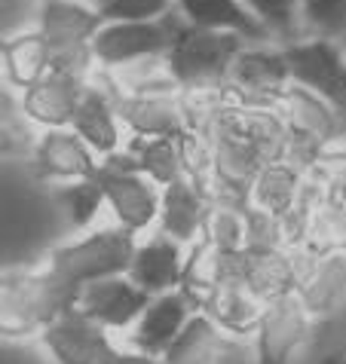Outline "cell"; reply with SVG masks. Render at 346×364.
<instances>
[{"label":"cell","instance_id":"d4e9b609","mask_svg":"<svg viewBox=\"0 0 346 364\" xmlns=\"http://www.w3.org/2000/svg\"><path fill=\"white\" fill-rule=\"evenodd\" d=\"M0 58L6 68V80L16 89H31L37 80H43L53 65H49V49L43 43L40 31H25L0 40Z\"/></svg>","mask_w":346,"mask_h":364},{"label":"cell","instance_id":"ac0fdd59","mask_svg":"<svg viewBox=\"0 0 346 364\" xmlns=\"http://www.w3.org/2000/svg\"><path fill=\"white\" fill-rule=\"evenodd\" d=\"M181 264H184V251L178 242L169 236H154L145 245H135L126 269V279L135 288H141L147 297L166 294L181 285Z\"/></svg>","mask_w":346,"mask_h":364},{"label":"cell","instance_id":"9c48e42d","mask_svg":"<svg viewBox=\"0 0 346 364\" xmlns=\"http://www.w3.org/2000/svg\"><path fill=\"white\" fill-rule=\"evenodd\" d=\"M288 83L307 89L310 95L322 98L331 110L343 114L346 107V68L343 53L334 40H298L279 49Z\"/></svg>","mask_w":346,"mask_h":364},{"label":"cell","instance_id":"f1b7e54d","mask_svg":"<svg viewBox=\"0 0 346 364\" xmlns=\"http://www.w3.org/2000/svg\"><path fill=\"white\" fill-rule=\"evenodd\" d=\"M58 205L65 208V215L70 220V227L83 230L98 218L101 205H105V196H101V187L95 178H80V181H65V187H58Z\"/></svg>","mask_w":346,"mask_h":364},{"label":"cell","instance_id":"9a60e30c","mask_svg":"<svg viewBox=\"0 0 346 364\" xmlns=\"http://www.w3.org/2000/svg\"><path fill=\"white\" fill-rule=\"evenodd\" d=\"M193 312H199V300L190 297L187 291H166L147 300V306L141 309V316L135 318V331H132V346L141 355L159 358L169 349V343L178 337L181 328L187 325V318Z\"/></svg>","mask_w":346,"mask_h":364},{"label":"cell","instance_id":"836d02e7","mask_svg":"<svg viewBox=\"0 0 346 364\" xmlns=\"http://www.w3.org/2000/svg\"><path fill=\"white\" fill-rule=\"evenodd\" d=\"M242 248H282L279 218L254 205H242Z\"/></svg>","mask_w":346,"mask_h":364},{"label":"cell","instance_id":"4316f807","mask_svg":"<svg viewBox=\"0 0 346 364\" xmlns=\"http://www.w3.org/2000/svg\"><path fill=\"white\" fill-rule=\"evenodd\" d=\"M126 154H132L138 171L157 187H169L172 181L184 178L178 144L172 138H138V135H132V141L126 144Z\"/></svg>","mask_w":346,"mask_h":364},{"label":"cell","instance_id":"8992f818","mask_svg":"<svg viewBox=\"0 0 346 364\" xmlns=\"http://www.w3.org/2000/svg\"><path fill=\"white\" fill-rule=\"evenodd\" d=\"M184 25L187 22L178 16L175 6L154 22H110L95 31L89 53H93V62H98L105 70H117L141 58L166 55Z\"/></svg>","mask_w":346,"mask_h":364},{"label":"cell","instance_id":"7a4b0ae2","mask_svg":"<svg viewBox=\"0 0 346 364\" xmlns=\"http://www.w3.org/2000/svg\"><path fill=\"white\" fill-rule=\"evenodd\" d=\"M239 49H246V43L236 34L202 31V28L184 25L172 49L162 55L166 58V74L172 77L178 92L184 95L218 92Z\"/></svg>","mask_w":346,"mask_h":364},{"label":"cell","instance_id":"ffe728a7","mask_svg":"<svg viewBox=\"0 0 346 364\" xmlns=\"http://www.w3.org/2000/svg\"><path fill=\"white\" fill-rule=\"evenodd\" d=\"M98 159L70 129H46L34 147V171L37 178H62L80 181L95 175Z\"/></svg>","mask_w":346,"mask_h":364},{"label":"cell","instance_id":"cb8c5ba5","mask_svg":"<svg viewBox=\"0 0 346 364\" xmlns=\"http://www.w3.org/2000/svg\"><path fill=\"white\" fill-rule=\"evenodd\" d=\"M230 349L227 333H221L202 312H193L181 333L159 355V364H218Z\"/></svg>","mask_w":346,"mask_h":364},{"label":"cell","instance_id":"30bf717a","mask_svg":"<svg viewBox=\"0 0 346 364\" xmlns=\"http://www.w3.org/2000/svg\"><path fill=\"white\" fill-rule=\"evenodd\" d=\"M199 312L227 337H248L258 328L263 303L248 294L239 269V251H221L218 276L206 294L199 297Z\"/></svg>","mask_w":346,"mask_h":364},{"label":"cell","instance_id":"3957f363","mask_svg":"<svg viewBox=\"0 0 346 364\" xmlns=\"http://www.w3.org/2000/svg\"><path fill=\"white\" fill-rule=\"evenodd\" d=\"M285 135H288V150H285V163L294 168L310 171L319 159L331 156V147L343 141V114L331 110L322 98L310 95L307 89L288 86L279 105ZM340 154V150H337Z\"/></svg>","mask_w":346,"mask_h":364},{"label":"cell","instance_id":"5b68a950","mask_svg":"<svg viewBox=\"0 0 346 364\" xmlns=\"http://www.w3.org/2000/svg\"><path fill=\"white\" fill-rule=\"evenodd\" d=\"M101 28L98 13L80 0H43L40 6V37L49 49L53 70H70L86 77L93 68V43L95 31Z\"/></svg>","mask_w":346,"mask_h":364},{"label":"cell","instance_id":"74e56055","mask_svg":"<svg viewBox=\"0 0 346 364\" xmlns=\"http://www.w3.org/2000/svg\"><path fill=\"white\" fill-rule=\"evenodd\" d=\"M80 4H89V6H98L101 0H80Z\"/></svg>","mask_w":346,"mask_h":364},{"label":"cell","instance_id":"2e32d148","mask_svg":"<svg viewBox=\"0 0 346 364\" xmlns=\"http://www.w3.org/2000/svg\"><path fill=\"white\" fill-rule=\"evenodd\" d=\"M147 294L141 288H135L126 276L114 279H98L89 282L77 291L74 309L83 312L86 318H93L95 325L105 331H123L129 325H135V318L141 316V309L147 306Z\"/></svg>","mask_w":346,"mask_h":364},{"label":"cell","instance_id":"5bb4252c","mask_svg":"<svg viewBox=\"0 0 346 364\" xmlns=\"http://www.w3.org/2000/svg\"><path fill=\"white\" fill-rule=\"evenodd\" d=\"M40 337L56 364H101L114 352L108 331L77 309H68L49 321Z\"/></svg>","mask_w":346,"mask_h":364},{"label":"cell","instance_id":"e575fe53","mask_svg":"<svg viewBox=\"0 0 346 364\" xmlns=\"http://www.w3.org/2000/svg\"><path fill=\"white\" fill-rule=\"evenodd\" d=\"M101 364H159V358L141 355V352H117V349H114Z\"/></svg>","mask_w":346,"mask_h":364},{"label":"cell","instance_id":"7c38bea8","mask_svg":"<svg viewBox=\"0 0 346 364\" xmlns=\"http://www.w3.org/2000/svg\"><path fill=\"white\" fill-rule=\"evenodd\" d=\"M98 83L110 95V107H114L117 123H126L132 135L138 138H172L178 141L187 132V117L184 105H181V92H159V95H123L110 86V80L101 70Z\"/></svg>","mask_w":346,"mask_h":364},{"label":"cell","instance_id":"ba28073f","mask_svg":"<svg viewBox=\"0 0 346 364\" xmlns=\"http://www.w3.org/2000/svg\"><path fill=\"white\" fill-rule=\"evenodd\" d=\"M288 74H285L279 49L254 46L239 49L227 68V77L218 89L224 105L251 107V110H276L282 95L288 92Z\"/></svg>","mask_w":346,"mask_h":364},{"label":"cell","instance_id":"8fae6325","mask_svg":"<svg viewBox=\"0 0 346 364\" xmlns=\"http://www.w3.org/2000/svg\"><path fill=\"white\" fill-rule=\"evenodd\" d=\"M291 264V294L300 300L310 318L328 316L343 303L346 288V257L343 251H328V255H315L307 248H291L288 251Z\"/></svg>","mask_w":346,"mask_h":364},{"label":"cell","instance_id":"4dcf8cb0","mask_svg":"<svg viewBox=\"0 0 346 364\" xmlns=\"http://www.w3.org/2000/svg\"><path fill=\"white\" fill-rule=\"evenodd\" d=\"M199 236L209 239L218 251H239L242 248V205L209 202Z\"/></svg>","mask_w":346,"mask_h":364},{"label":"cell","instance_id":"6da1fadb","mask_svg":"<svg viewBox=\"0 0 346 364\" xmlns=\"http://www.w3.org/2000/svg\"><path fill=\"white\" fill-rule=\"evenodd\" d=\"M74 285L56 272H4L0 276V337H31L74 309Z\"/></svg>","mask_w":346,"mask_h":364},{"label":"cell","instance_id":"d590c367","mask_svg":"<svg viewBox=\"0 0 346 364\" xmlns=\"http://www.w3.org/2000/svg\"><path fill=\"white\" fill-rule=\"evenodd\" d=\"M19 144H22V138H16V132H13V129H9L6 123H0V156L16 154Z\"/></svg>","mask_w":346,"mask_h":364},{"label":"cell","instance_id":"d6986e66","mask_svg":"<svg viewBox=\"0 0 346 364\" xmlns=\"http://www.w3.org/2000/svg\"><path fill=\"white\" fill-rule=\"evenodd\" d=\"M178 16L190 28L202 31H227L236 34L242 43H270V34L239 0H175Z\"/></svg>","mask_w":346,"mask_h":364},{"label":"cell","instance_id":"44dd1931","mask_svg":"<svg viewBox=\"0 0 346 364\" xmlns=\"http://www.w3.org/2000/svg\"><path fill=\"white\" fill-rule=\"evenodd\" d=\"M209 211V199L190 184L187 178L172 181L169 187H162L159 193V227L162 236H169L178 245H190L199 239L202 232V220Z\"/></svg>","mask_w":346,"mask_h":364},{"label":"cell","instance_id":"d6a6232c","mask_svg":"<svg viewBox=\"0 0 346 364\" xmlns=\"http://www.w3.org/2000/svg\"><path fill=\"white\" fill-rule=\"evenodd\" d=\"M172 9V0H101L95 13L101 25L110 22H154Z\"/></svg>","mask_w":346,"mask_h":364},{"label":"cell","instance_id":"603a6c76","mask_svg":"<svg viewBox=\"0 0 346 364\" xmlns=\"http://www.w3.org/2000/svg\"><path fill=\"white\" fill-rule=\"evenodd\" d=\"M239 269L248 294L263 306L294 291L288 251L282 248H239Z\"/></svg>","mask_w":346,"mask_h":364},{"label":"cell","instance_id":"1f68e13d","mask_svg":"<svg viewBox=\"0 0 346 364\" xmlns=\"http://www.w3.org/2000/svg\"><path fill=\"white\" fill-rule=\"evenodd\" d=\"M298 16L322 40H337L346 28V0H298Z\"/></svg>","mask_w":346,"mask_h":364},{"label":"cell","instance_id":"f546056e","mask_svg":"<svg viewBox=\"0 0 346 364\" xmlns=\"http://www.w3.org/2000/svg\"><path fill=\"white\" fill-rule=\"evenodd\" d=\"M190 251H187V257H184V264H181V291H187L190 297H202L206 291L215 285V276H218V257H221V251L211 245L209 239H196V242H190Z\"/></svg>","mask_w":346,"mask_h":364},{"label":"cell","instance_id":"484cf974","mask_svg":"<svg viewBox=\"0 0 346 364\" xmlns=\"http://www.w3.org/2000/svg\"><path fill=\"white\" fill-rule=\"evenodd\" d=\"M303 175L307 171L294 168L291 163H270L267 168L258 171V178H254V184L248 190V202L246 205H254L261 211H267L273 218H282L285 211L291 208V202L298 199L300 193V184H303Z\"/></svg>","mask_w":346,"mask_h":364},{"label":"cell","instance_id":"83f0119b","mask_svg":"<svg viewBox=\"0 0 346 364\" xmlns=\"http://www.w3.org/2000/svg\"><path fill=\"white\" fill-rule=\"evenodd\" d=\"M239 4L267 28L273 40H282L285 46L300 40L303 25L298 16V0H239Z\"/></svg>","mask_w":346,"mask_h":364},{"label":"cell","instance_id":"52a82bcc","mask_svg":"<svg viewBox=\"0 0 346 364\" xmlns=\"http://www.w3.org/2000/svg\"><path fill=\"white\" fill-rule=\"evenodd\" d=\"M101 196L120 220V227L129 230L132 236L141 230H147L157 220L159 211V187L141 175L135 159L126 150H114V154L101 156L95 166V175Z\"/></svg>","mask_w":346,"mask_h":364},{"label":"cell","instance_id":"8d00e7d4","mask_svg":"<svg viewBox=\"0 0 346 364\" xmlns=\"http://www.w3.org/2000/svg\"><path fill=\"white\" fill-rule=\"evenodd\" d=\"M9 117V101H6V92H4V86H0V123Z\"/></svg>","mask_w":346,"mask_h":364},{"label":"cell","instance_id":"e0dca14e","mask_svg":"<svg viewBox=\"0 0 346 364\" xmlns=\"http://www.w3.org/2000/svg\"><path fill=\"white\" fill-rule=\"evenodd\" d=\"M83 89H86V77L70 74V70H49L43 80H37L31 89H25L19 107L37 126L68 129Z\"/></svg>","mask_w":346,"mask_h":364},{"label":"cell","instance_id":"277c9868","mask_svg":"<svg viewBox=\"0 0 346 364\" xmlns=\"http://www.w3.org/2000/svg\"><path fill=\"white\" fill-rule=\"evenodd\" d=\"M135 236L123 227H110V230H98L89 232L80 242L70 245H58L49 255L46 269L56 272L62 282L74 288H83L89 282L98 279H114V276H126L132 251H135Z\"/></svg>","mask_w":346,"mask_h":364},{"label":"cell","instance_id":"7402d4cb","mask_svg":"<svg viewBox=\"0 0 346 364\" xmlns=\"http://www.w3.org/2000/svg\"><path fill=\"white\" fill-rule=\"evenodd\" d=\"M68 129L98 156H108V154H114L117 150V144H120V123L114 117V107H110V95L98 83H86Z\"/></svg>","mask_w":346,"mask_h":364},{"label":"cell","instance_id":"4fadbf2b","mask_svg":"<svg viewBox=\"0 0 346 364\" xmlns=\"http://www.w3.org/2000/svg\"><path fill=\"white\" fill-rule=\"evenodd\" d=\"M313 318L294 294H285L263 306L254 337H258V364H291L300 346L310 340Z\"/></svg>","mask_w":346,"mask_h":364}]
</instances>
